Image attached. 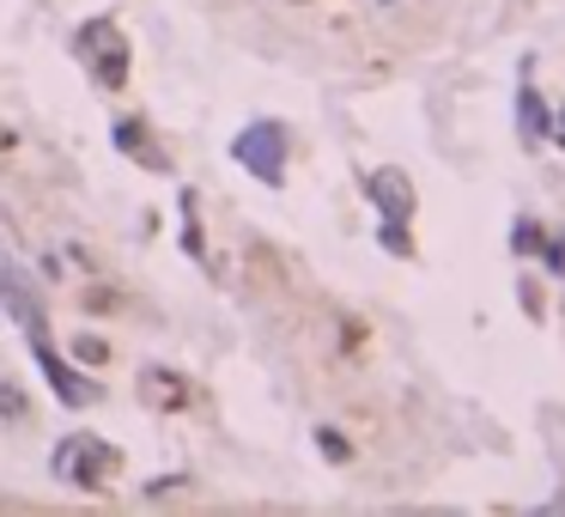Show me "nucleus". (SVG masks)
Returning a JSON list of instances; mask_svg holds the SVG:
<instances>
[{
	"label": "nucleus",
	"mask_w": 565,
	"mask_h": 517,
	"mask_svg": "<svg viewBox=\"0 0 565 517\" xmlns=\"http://www.w3.org/2000/svg\"><path fill=\"white\" fill-rule=\"evenodd\" d=\"M110 463H116V451H110L104 438H92V432L61 438V445H55V457H49L55 475H61L67 487H86V493H98V481L110 475Z\"/></svg>",
	"instance_id": "obj_1"
},
{
	"label": "nucleus",
	"mask_w": 565,
	"mask_h": 517,
	"mask_svg": "<svg viewBox=\"0 0 565 517\" xmlns=\"http://www.w3.org/2000/svg\"><path fill=\"white\" fill-rule=\"evenodd\" d=\"M231 153H237V165L256 171L268 189L286 183V128H280V122H256V128H244Z\"/></svg>",
	"instance_id": "obj_2"
},
{
	"label": "nucleus",
	"mask_w": 565,
	"mask_h": 517,
	"mask_svg": "<svg viewBox=\"0 0 565 517\" xmlns=\"http://www.w3.org/2000/svg\"><path fill=\"white\" fill-rule=\"evenodd\" d=\"M79 55L92 61L98 86H122V80H128V55H122V37L110 25H86V31H79Z\"/></svg>",
	"instance_id": "obj_3"
},
{
	"label": "nucleus",
	"mask_w": 565,
	"mask_h": 517,
	"mask_svg": "<svg viewBox=\"0 0 565 517\" xmlns=\"http://www.w3.org/2000/svg\"><path fill=\"white\" fill-rule=\"evenodd\" d=\"M0 305H7L19 323H25L31 341H43V305H37V286H31V280L19 274V268L7 262V256H0Z\"/></svg>",
	"instance_id": "obj_4"
},
{
	"label": "nucleus",
	"mask_w": 565,
	"mask_h": 517,
	"mask_svg": "<svg viewBox=\"0 0 565 517\" xmlns=\"http://www.w3.org/2000/svg\"><path fill=\"white\" fill-rule=\"evenodd\" d=\"M37 366H43V378H49V384H55V396H61L67 408H86V402H98V384H92V378L67 372V366H61V359H55V353H49V347H43V341H37Z\"/></svg>",
	"instance_id": "obj_5"
},
{
	"label": "nucleus",
	"mask_w": 565,
	"mask_h": 517,
	"mask_svg": "<svg viewBox=\"0 0 565 517\" xmlns=\"http://www.w3.org/2000/svg\"><path fill=\"white\" fill-rule=\"evenodd\" d=\"M371 201L383 207V220H402L408 226V213H414V183L402 171H371Z\"/></svg>",
	"instance_id": "obj_6"
},
{
	"label": "nucleus",
	"mask_w": 565,
	"mask_h": 517,
	"mask_svg": "<svg viewBox=\"0 0 565 517\" xmlns=\"http://www.w3.org/2000/svg\"><path fill=\"white\" fill-rule=\"evenodd\" d=\"M140 390H146L152 402H165V408H189V384H183L177 372H158V366H146V372H140Z\"/></svg>",
	"instance_id": "obj_7"
},
{
	"label": "nucleus",
	"mask_w": 565,
	"mask_h": 517,
	"mask_svg": "<svg viewBox=\"0 0 565 517\" xmlns=\"http://www.w3.org/2000/svg\"><path fill=\"white\" fill-rule=\"evenodd\" d=\"M517 122H523V134H547V110H541V92H523V104H517Z\"/></svg>",
	"instance_id": "obj_8"
},
{
	"label": "nucleus",
	"mask_w": 565,
	"mask_h": 517,
	"mask_svg": "<svg viewBox=\"0 0 565 517\" xmlns=\"http://www.w3.org/2000/svg\"><path fill=\"white\" fill-rule=\"evenodd\" d=\"M0 420H25V390L0 384Z\"/></svg>",
	"instance_id": "obj_9"
},
{
	"label": "nucleus",
	"mask_w": 565,
	"mask_h": 517,
	"mask_svg": "<svg viewBox=\"0 0 565 517\" xmlns=\"http://www.w3.org/2000/svg\"><path fill=\"white\" fill-rule=\"evenodd\" d=\"M316 438H323V457H329V463H347V438L341 432H329V426H323Z\"/></svg>",
	"instance_id": "obj_10"
},
{
	"label": "nucleus",
	"mask_w": 565,
	"mask_h": 517,
	"mask_svg": "<svg viewBox=\"0 0 565 517\" xmlns=\"http://www.w3.org/2000/svg\"><path fill=\"white\" fill-rule=\"evenodd\" d=\"M74 353L86 359V366H98V359H104V341H98V335H79V341H74Z\"/></svg>",
	"instance_id": "obj_11"
},
{
	"label": "nucleus",
	"mask_w": 565,
	"mask_h": 517,
	"mask_svg": "<svg viewBox=\"0 0 565 517\" xmlns=\"http://www.w3.org/2000/svg\"><path fill=\"white\" fill-rule=\"evenodd\" d=\"M547 128H553V134H560V146H565V116H560V122H547Z\"/></svg>",
	"instance_id": "obj_12"
}]
</instances>
